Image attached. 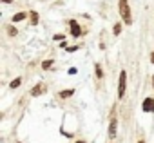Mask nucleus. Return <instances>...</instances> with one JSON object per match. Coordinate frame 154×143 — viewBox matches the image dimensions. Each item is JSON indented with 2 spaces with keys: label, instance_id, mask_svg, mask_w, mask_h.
<instances>
[{
  "label": "nucleus",
  "instance_id": "nucleus-1",
  "mask_svg": "<svg viewBox=\"0 0 154 143\" xmlns=\"http://www.w3.org/2000/svg\"><path fill=\"white\" fill-rule=\"evenodd\" d=\"M118 11H120V17H122V20H123V24L131 26V24H132V17H131L129 0H118Z\"/></svg>",
  "mask_w": 154,
  "mask_h": 143
},
{
  "label": "nucleus",
  "instance_id": "nucleus-2",
  "mask_svg": "<svg viewBox=\"0 0 154 143\" xmlns=\"http://www.w3.org/2000/svg\"><path fill=\"white\" fill-rule=\"evenodd\" d=\"M125 89H127V73H125V71H122L120 78H118V98H123L125 96Z\"/></svg>",
  "mask_w": 154,
  "mask_h": 143
},
{
  "label": "nucleus",
  "instance_id": "nucleus-3",
  "mask_svg": "<svg viewBox=\"0 0 154 143\" xmlns=\"http://www.w3.org/2000/svg\"><path fill=\"white\" fill-rule=\"evenodd\" d=\"M69 27H71V35H72L74 38L85 35V31H82V27L78 26V22H76V20H69Z\"/></svg>",
  "mask_w": 154,
  "mask_h": 143
},
{
  "label": "nucleus",
  "instance_id": "nucleus-4",
  "mask_svg": "<svg viewBox=\"0 0 154 143\" xmlns=\"http://www.w3.org/2000/svg\"><path fill=\"white\" fill-rule=\"evenodd\" d=\"M141 109L145 112H154V98H145L141 103Z\"/></svg>",
  "mask_w": 154,
  "mask_h": 143
},
{
  "label": "nucleus",
  "instance_id": "nucleus-5",
  "mask_svg": "<svg viewBox=\"0 0 154 143\" xmlns=\"http://www.w3.org/2000/svg\"><path fill=\"white\" fill-rule=\"evenodd\" d=\"M116 130H118V120L112 116L111 118V125H109V138H116Z\"/></svg>",
  "mask_w": 154,
  "mask_h": 143
},
{
  "label": "nucleus",
  "instance_id": "nucleus-6",
  "mask_svg": "<svg viewBox=\"0 0 154 143\" xmlns=\"http://www.w3.org/2000/svg\"><path fill=\"white\" fill-rule=\"evenodd\" d=\"M44 93H45V85H44V84H36V85L31 89V96H35V98L40 96V94H44Z\"/></svg>",
  "mask_w": 154,
  "mask_h": 143
},
{
  "label": "nucleus",
  "instance_id": "nucleus-7",
  "mask_svg": "<svg viewBox=\"0 0 154 143\" xmlns=\"http://www.w3.org/2000/svg\"><path fill=\"white\" fill-rule=\"evenodd\" d=\"M38 22H40V15L36 11H31L29 13V24L31 26H38Z\"/></svg>",
  "mask_w": 154,
  "mask_h": 143
},
{
  "label": "nucleus",
  "instance_id": "nucleus-8",
  "mask_svg": "<svg viewBox=\"0 0 154 143\" xmlns=\"http://www.w3.org/2000/svg\"><path fill=\"white\" fill-rule=\"evenodd\" d=\"M74 94V89H65V91H62L60 94H58V98H62V100H67V98H71Z\"/></svg>",
  "mask_w": 154,
  "mask_h": 143
},
{
  "label": "nucleus",
  "instance_id": "nucleus-9",
  "mask_svg": "<svg viewBox=\"0 0 154 143\" xmlns=\"http://www.w3.org/2000/svg\"><path fill=\"white\" fill-rule=\"evenodd\" d=\"M26 17H29V15H27V13H24V11H20V13L13 15V24H15V22H22V20H26Z\"/></svg>",
  "mask_w": 154,
  "mask_h": 143
},
{
  "label": "nucleus",
  "instance_id": "nucleus-10",
  "mask_svg": "<svg viewBox=\"0 0 154 143\" xmlns=\"http://www.w3.org/2000/svg\"><path fill=\"white\" fill-rule=\"evenodd\" d=\"M94 73H96V78H103V69H102V65H100V63H96V65H94Z\"/></svg>",
  "mask_w": 154,
  "mask_h": 143
},
{
  "label": "nucleus",
  "instance_id": "nucleus-11",
  "mask_svg": "<svg viewBox=\"0 0 154 143\" xmlns=\"http://www.w3.org/2000/svg\"><path fill=\"white\" fill-rule=\"evenodd\" d=\"M6 31H8V35H9V36H17V33H18V29H17V27H13V26H8V27H6Z\"/></svg>",
  "mask_w": 154,
  "mask_h": 143
},
{
  "label": "nucleus",
  "instance_id": "nucleus-12",
  "mask_svg": "<svg viewBox=\"0 0 154 143\" xmlns=\"http://www.w3.org/2000/svg\"><path fill=\"white\" fill-rule=\"evenodd\" d=\"M112 33H114L116 36H118V35L122 33V24H120V22H116V24L112 26Z\"/></svg>",
  "mask_w": 154,
  "mask_h": 143
},
{
  "label": "nucleus",
  "instance_id": "nucleus-13",
  "mask_svg": "<svg viewBox=\"0 0 154 143\" xmlns=\"http://www.w3.org/2000/svg\"><path fill=\"white\" fill-rule=\"evenodd\" d=\"M20 84H22V78H15V80L9 84V87H11V89H17V87H20Z\"/></svg>",
  "mask_w": 154,
  "mask_h": 143
},
{
  "label": "nucleus",
  "instance_id": "nucleus-14",
  "mask_svg": "<svg viewBox=\"0 0 154 143\" xmlns=\"http://www.w3.org/2000/svg\"><path fill=\"white\" fill-rule=\"evenodd\" d=\"M53 67V60H45V62H42V69L45 71V69H51Z\"/></svg>",
  "mask_w": 154,
  "mask_h": 143
},
{
  "label": "nucleus",
  "instance_id": "nucleus-15",
  "mask_svg": "<svg viewBox=\"0 0 154 143\" xmlns=\"http://www.w3.org/2000/svg\"><path fill=\"white\" fill-rule=\"evenodd\" d=\"M67 53H72V51H78V45H72V47H65Z\"/></svg>",
  "mask_w": 154,
  "mask_h": 143
},
{
  "label": "nucleus",
  "instance_id": "nucleus-16",
  "mask_svg": "<svg viewBox=\"0 0 154 143\" xmlns=\"http://www.w3.org/2000/svg\"><path fill=\"white\" fill-rule=\"evenodd\" d=\"M67 73H69V75H76V73H78V69H76V67H71Z\"/></svg>",
  "mask_w": 154,
  "mask_h": 143
},
{
  "label": "nucleus",
  "instance_id": "nucleus-17",
  "mask_svg": "<svg viewBox=\"0 0 154 143\" xmlns=\"http://www.w3.org/2000/svg\"><path fill=\"white\" fill-rule=\"evenodd\" d=\"M53 38H54V40H56V42H58V40H60V42H63V35H54V36H53Z\"/></svg>",
  "mask_w": 154,
  "mask_h": 143
},
{
  "label": "nucleus",
  "instance_id": "nucleus-18",
  "mask_svg": "<svg viewBox=\"0 0 154 143\" xmlns=\"http://www.w3.org/2000/svg\"><path fill=\"white\" fill-rule=\"evenodd\" d=\"M0 2H4V4H11L13 0H0Z\"/></svg>",
  "mask_w": 154,
  "mask_h": 143
},
{
  "label": "nucleus",
  "instance_id": "nucleus-19",
  "mask_svg": "<svg viewBox=\"0 0 154 143\" xmlns=\"http://www.w3.org/2000/svg\"><path fill=\"white\" fill-rule=\"evenodd\" d=\"M150 62H152V63H154V53H152V54H150Z\"/></svg>",
  "mask_w": 154,
  "mask_h": 143
},
{
  "label": "nucleus",
  "instance_id": "nucleus-20",
  "mask_svg": "<svg viewBox=\"0 0 154 143\" xmlns=\"http://www.w3.org/2000/svg\"><path fill=\"white\" fill-rule=\"evenodd\" d=\"M152 87H154V75H152Z\"/></svg>",
  "mask_w": 154,
  "mask_h": 143
},
{
  "label": "nucleus",
  "instance_id": "nucleus-21",
  "mask_svg": "<svg viewBox=\"0 0 154 143\" xmlns=\"http://www.w3.org/2000/svg\"><path fill=\"white\" fill-rule=\"evenodd\" d=\"M76 143H85V141H76Z\"/></svg>",
  "mask_w": 154,
  "mask_h": 143
},
{
  "label": "nucleus",
  "instance_id": "nucleus-22",
  "mask_svg": "<svg viewBox=\"0 0 154 143\" xmlns=\"http://www.w3.org/2000/svg\"><path fill=\"white\" fill-rule=\"evenodd\" d=\"M138 143H145V141H138Z\"/></svg>",
  "mask_w": 154,
  "mask_h": 143
}]
</instances>
